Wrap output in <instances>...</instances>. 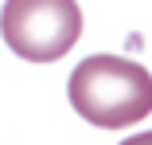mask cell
I'll list each match as a JSON object with an SVG mask.
<instances>
[{
    "mask_svg": "<svg viewBox=\"0 0 152 145\" xmlns=\"http://www.w3.org/2000/svg\"><path fill=\"white\" fill-rule=\"evenodd\" d=\"M70 106L102 129H125L152 114V75L121 55H86L70 71Z\"/></svg>",
    "mask_w": 152,
    "mask_h": 145,
    "instance_id": "1",
    "label": "cell"
},
{
    "mask_svg": "<svg viewBox=\"0 0 152 145\" xmlns=\"http://www.w3.org/2000/svg\"><path fill=\"white\" fill-rule=\"evenodd\" d=\"M0 36L27 63H55L82 36L78 0H4Z\"/></svg>",
    "mask_w": 152,
    "mask_h": 145,
    "instance_id": "2",
    "label": "cell"
},
{
    "mask_svg": "<svg viewBox=\"0 0 152 145\" xmlns=\"http://www.w3.org/2000/svg\"><path fill=\"white\" fill-rule=\"evenodd\" d=\"M121 145H152V129L148 133H137V137H125Z\"/></svg>",
    "mask_w": 152,
    "mask_h": 145,
    "instance_id": "3",
    "label": "cell"
}]
</instances>
